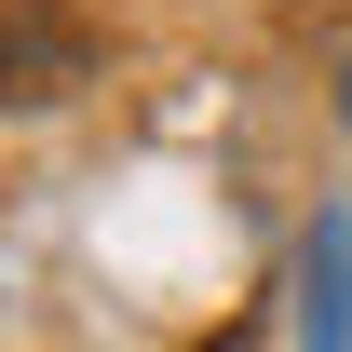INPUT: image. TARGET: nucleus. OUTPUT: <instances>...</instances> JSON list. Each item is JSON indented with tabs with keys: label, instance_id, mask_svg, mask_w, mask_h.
Returning a JSON list of instances; mask_svg holds the SVG:
<instances>
[{
	"label": "nucleus",
	"instance_id": "obj_1",
	"mask_svg": "<svg viewBox=\"0 0 352 352\" xmlns=\"http://www.w3.org/2000/svg\"><path fill=\"white\" fill-rule=\"evenodd\" d=\"M95 82V28L82 0H0V109H54Z\"/></svg>",
	"mask_w": 352,
	"mask_h": 352
}]
</instances>
